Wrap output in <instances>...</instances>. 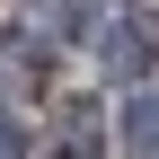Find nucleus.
<instances>
[{
  "mask_svg": "<svg viewBox=\"0 0 159 159\" xmlns=\"http://www.w3.org/2000/svg\"><path fill=\"white\" fill-rule=\"evenodd\" d=\"M89 44H97V62H106L115 80H142V71H150V53H159V35H150V18L106 9V18L89 27Z\"/></svg>",
  "mask_w": 159,
  "mask_h": 159,
  "instance_id": "1",
  "label": "nucleus"
},
{
  "mask_svg": "<svg viewBox=\"0 0 159 159\" xmlns=\"http://www.w3.org/2000/svg\"><path fill=\"white\" fill-rule=\"evenodd\" d=\"M97 150H106L97 115H89V106H71V115H62V133H53V159H97Z\"/></svg>",
  "mask_w": 159,
  "mask_h": 159,
  "instance_id": "2",
  "label": "nucleus"
},
{
  "mask_svg": "<svg viewBox=\"0 0 159 159\" xmlns=\"http://www.w3.org/2000/svg\"><path fill=\"white\" fill-rule=\"evenodd\" d=\"M133 150L159 159V97H142V106H133Z\"/></svg>",
  "mask_w": 159,
  "mask_h": 159,
  "instance_id": "3",
  "label": "nucleus"
},
{
  "mask_svg": "<svg viewBox=\"0 0 159 159\" xmlns=\"http://www.w3.org/2000/svg\"><path fill=\"white\" fill-rule=\"evenodd\" d=\"M0 159H27V124L18 115H0Z\"/></svg>",
  "mask_w": 159,
  "mask_h": 159,
  "instance_id": "4",
  "label": "nucleus"
}]
</instances>
